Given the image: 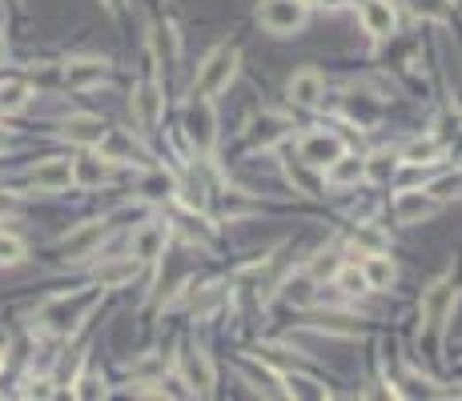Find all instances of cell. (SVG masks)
<instances>
[{"label":"cell","instance_id":"31","mask_svg":"<svg viewBox=\"0 0 462 401\" xmlns=\"http://www.w3.org/2000/svg\"><path fill=\"white\" fill-rule=\"evenodd\" d=\"M25 257V245L17 237H0V265H17Z\"/></svg>","mask_w":462,"mask_h":401},{"label":"cell","instance_id":"23","mask_svg":"<svg viewBox=\"0 0 462 401\" xmlns=\"http://www.w3.org/2000/svg\"><path fill=\"white\" fill-rule=\"evenodd\" d=\"M435 157H438V140H430V137L410 140V145L402 148V161H406V165H430Z\"/></svg>","mask_w":462,"mask_h":401},{"label":"cell","instance_id":"33","mask_svg":"<svg viewBox=\"0 0 462 401\" xmlns=\"http://www.w3.org/2000/svg\"><path fill=\"white\" fill-rule=\"evenodd\" d=\"M454 189H458V177H443L438 185H430V197H435V200H446V197H454Z\"/></svg>","mask_w":462,"mask_h":401},{"label":"cell","instance_id":"39","mask_svg":"<svg viewBox=\"0 0 462 401\" xmlns=\"http://www.w3.org/2000/svg\"><path fill=\"white\" fill-rule=\"evenodd\" d=\"M0 153H4V132H0Z\"/></svg>","mask_w":462,"mask_h":401},{"label":"cell","instance_id":"21","mask_svg":"<svg viewBox=\"0 0 462 401\" xmlns=\"http://www.w3.org/2000/svg\"><path fill=\"white\" fill-rule=\"evenodd\" d=\"M362 165H366V161L346 157V153H342V157H334L330 165H326V181L330 185H354L358 177H362Z\"/></svg>","mask_w":462,"mask_h":401},{"label":"cell","instance_id":"32","mask_svg":"<svg viewBox=\"0 0 462 401\" xmlns=\"http://www.w3.org/2000/svg\"><path fill=\"white\" fill-rule=\"evenodd\" d=\"M354 245H370V249H374V253H382V249H386V237L378 233V229H358Z\"/></svg>","mask_w":462,"mask_h":401},{"label":"cell","instance_id":"30","mask_svg":"<svg viewBox=\"0 0 462 401\" xmlns=\"http://www.w3.org/2000/svg\"><path fill=\"white\" fill-rule=\"evenodd\" d=\"M338 257H334V253H318L314 257V261H310V277H314V281H326V277H334V273H338Z\"/></svg>","mask_w":462,"mask_h":401},{"label":"cell","instance_id":"9","mask_svg":"<svg viewBox=\"0 0 462 401\" xmlns=\"http://www.w3.org/2000/svg\"><path fill=\"white\" fill-rule=\"evenodd\" d=\"M28 181L36 185V189H44V193H61V189H69L73 185V161H61V157H53V161H41V165L28 173Z\"/></svg>","mask_w":462,"mask_h":401},{"label":"cell","instance_id":"28","mask_svg":"<svg viewBox=\"0 0 462 401\" xmlns=\"http://www.w3.org/2000/svg\"><path fill=\"white\" fill-rule=\"evenodd\" d=\"M221 301V285H205L201 293H193V314H213V306Z\"/></svg>","mask_w":462,"mask_h":401},{"label":"cell","instance_id":"7","mask_svg":"<svg viewBox=\"0 0 462 401\" xmlns=\"http://www.w3.org/2000/svg\"><path fill=\"white\" fill-rule=\"evenodd\" d=\"M342 153H346V145L334 132H310V137H302V165L310 169H326Z\"/></svg>","mask_w":462,"mask_h":401},{"label":"cell","instance_id":"16","mask_svg":"<svg viewBox=\"0 0 462 401\" xmlns=\"http://www.w3.org/2000/svg\"><path fill=\"white\" fill-rule=\"evenodd\" d=\"M101 237H105V225H101V221H89V225L73 229V233L65 237L61 249H65L69 257H89L96 245H101Z\"/></svg>","mask_w":462,"mask_h":401},{"label":"cell","instance_id":"2","mask_svg":"<svg viewBox=\"0 0 462 401\" xmlns=\"http://www.w3.org/2000/svg\"><path fill=\"white\" fill-rule=\"evenodd\" d=\"M237 49H213L210 61L201 64L197 80H193V96H218L221 88H229V80L237 77Z\"/></svg>","mask_w":462,"mask_h":401},{"label":"cell","instance_id":"20","mask_svg":"<svg viewBox=\"0 0 462 401\" xmlns=\"http://www.w3.org/2000/svg\"><path fill=\"white\" fill-rule=\"evenodd\" d=\"M362 273H366L370 289H390L394 285V265H390V257H382V253H370L366 261H362Z\"/></svg>","mask_w":462,"mask_h":401},{"label":"cell","instance_id":"18","mask_svg":"<svg viewBox=\"0 0 462 401\" xmlns=\"http://www.w3.org/2000/svg\"><path fill=\"white\" fill-rule=\"evenodd\" d=\"M185 377H189L193 393H210L213 390V361L205 353H185Z\"/></svg>","mask_w":462,"mask_h":401},{"label":"cell","instance_id":"19","mask_svg":"<svg viewBox=\"0 0 462 401\" xmlns=\"http://www.w3.org/2000/svg\"><path fill=\"white\" fill-rule=\"evenodd\" d=\"M105 177H109V157H93V153H89V157L73 161V181L77 185H89V189H93V185H101Z\"/></svg>","mask_w":462,"mask_h":401},{"label":"cell","instance_id":"27","mask_svg":"<svg viewBox=\"0 0 462 401\" xmlns=\"http://www.w3.org/2000/svg\"><path fill=\"white\" fill-rule=\"evenodd\" d=\"M334 277H338V285L346 289V293H366V273L362 269H354V265H338V273H334Z\"/></svg>","mask_w":462,"mask_h":401},{"label":"cell","instance_id":"6","mask_svg":"<svg viewBox=\"0 0 462 401\" xmlns=\"http://www.w3.org/2000/svg\"><path fill=\"white\" fill-rule=\"evenodd\" d=\"M435 213H438V200L422 189H406L394 197V217H398V225H419V221L435 217Z\"/></svg>","mask_w":462,"mask_h":401},{"label":"cell","instance_id":"5","mask_svg":"<svg viewBox=\"0 0 462 401\" xmlns=\"http://www.w3.org/2000/svg\"><path fill=\"white\" fill-rule=\"evenodd\" d=\"M213 105H210V96H197L189 109H185V137L193 140V148L197 153H210L213 148Z\"/></svg>","mask_w":462,"mask_h":401},{"label":"cell","instance_id":"8","mask_svg":"<svg viewBox=\"0 0 462 401\" xmlns=\"http://www.w3.org/2000/svg\"><path fill=\"white\" fill-rule=\"evenodd\" d=\"M105 77H109V61H101V57H73L65 64V85L69 88H93Z\"/></svg>","mask_w":462,"mask_h":401},{"label":"cell","instance_id":"34","mask_svg":"<svg viewBox=\"0 0 462 401\" xmlns=\"http://www.w3.org/2000/svg\"><path fill=\"white\" fill-rule=\"evenodd\" d=\"M133 374H137V377H158L161 374V361L158 358H145L137 369H133Z\"/></svg>","mask_w":462,"mask_h":401},{"label":"cell","instance_id":"24","mask_svg":"<svg viewBox=\"0 0 462 401\" xmlns=\"http://www.w3.org/2000/svg\"><path fill=\"white\" fill-rule=\"evenodd\" d=\"M28 101V85L25 80H9V85H0V113H20Z\"/></svg>","mask_w":462,"mask_h":401},{"label":"cell","instance_id":"26","mask_svg":"<svg viewBox=\"0 0 462 401\" xmlns=\"http://www.w3.org/2000/svg\"><path fill=\"white\" fill-rule=\"evenodd\" d=\"M258 358H262L266 366H273V369H294L297 366V358L289 353L286 345H262L258 349Z\"/></svg>","mask_w":462,"mask_h":401},{"label":"cell","instance_id":"37","mask_svg":"<svg viewBox=\"0 0 462 401\" xmlns=\"http://www.w3.org/2000/svg\"><path fill=\"white\" fill-rule=\"evenodd\" d=\"M322 4H330V9H338V4H346V0H322Z\"/></svg>","mask_w":462,"mask_h":401},{"label":"cell","instance_id":"12","mask_svg":"<svg viewBox=\"0 0 462 401\" xmlns=\"http://www.w3.org/2000/svg\"><path fill=\"white\" fill-rule=\"evenodd\" d=\"M133 113H137V125L141 129H158L161 121V88L153 85V80H145V85L133 93Z\"/></svg>","mask_w":462,"mask_h":401},{"label":"cell","instance_id":"14","mask_svg":"<svg viewBox=\"0 0 462 401\" xmlns=\"http://www.w3.org/2000/svg\"><path fill=\"white\" fill-rule=\"evenodd\" d=\"M322 88H326L322 72L302 69L289 77V101H294V105H318V101H322Z\"/></svg>","mask_w":462,"mask_h":401},{"label":"cell","instance_id":"22","mask_svg":"<svg viewBox=\"0 0 462 401\" xmlns=\"http://www.w3.org/2000/svg\"><path fill=\"white\" fill-rule=\"evenodd\" d=\"M406 9L419 20H450L454 4L450 0H406Z\"/></svg>","mask_w":462,"mask_h":401},{"label":"cell","instance_id":"10","mask_svg":"<svg viewBox=\"0 0 462 401\" xmlns=\"http://www.w3.org/2000/svg\"><path fill=\"white\" fill-rule=\"evenodd\" d=\"M65 137H69L73 145L93 148V145H101V140L109 137V129H105V121H101V117L77 113V117H69V121H65Z\"/></svg>","mask_w":462,"mask_h":401},{"label":"cell","instance_id":"38","mask_svg":"<svg viewBox=\"0 0 462 401\" xmlns=\"http://www.w3.org/2000/svg\"><path fill=\"white\" fill-rule=\"evenodd\" d=\"M0 61H4V36H0Z\"/></svg>","mask_w":462,"mask_h":401},{"label":"cell","instance_id":"3","mask_svg":"<svg viewBox=\"0 0 462 401\" xmlns=\"http://www.w3.org/2000/svg\"><path fill=\"white\" fill-rule=\"evenodd\" d=\"M450 314H454V281L443 277V281H435V285L422 293V333L435 337Z\"/></svg>","mask_w":462,"mask_h":401},{"label":"cell","instance_id":"13","mask_svg":"<svg viewBox=\"0 0 462 401\" xmlns=\"http://www.w3.org/2000/svg\"><path fill=\"white\" fill-rule=\"evenodd\" d=\"M362 25H366V33L370 36H390L394 28H398V17H394V4L390 0H366L362 4Z\"/></svg>","mask_w":462,"mask_h":401},{"label":"cell","instance_id":"15","mask_svg":"<svg viewBox=\"0 0 462 401\" xmlns=\"http://www.w3.org/2000/svg\"><path fill=\"white\" fill-rule=\"evenodd\" d=\"M141 261L137 257H113V261H101L96 265V285L101 289H117V285H129L137 277Z\"/></svg>","mask_w":462,"mask_h":401},{"label":"cell","instance_id":"35","mask_svg":"<svg viewBox=\"0 0 462 401\" xmlns=\"http://www.w3.org/2000/svg\"><path fill=\"white\" fill-rule=\"evenodd\" d=\"M28 393H33V397H49V393H53V390H49V382H41V385H36V390H28Z\"/></svg>","mask_w":462,"mask_h":401},{"label":"cell","instance_id":"11","mask_svg":"<svg viewBox=\"0 0 462 401\" xmlns=\"http://www.w3.org/2000/svg\"><path fill=\"white\" fill-rule=\"evenodd\" d=\"M166 241H169V229L158 225V221H149V225H141L133 233V257L137 261H158L166 253Z\"/></svg>","mask_w":462,"mask_h":401},{"label":"cell","instance_id":"29","mask_svg":"<svg viewBox=\"0 0 462 401\" xmlns=\"http://www.w3.org/2000/svg\"><path fill=\"white\" fill-rule=\"evenodd\" d=\"M158 53H161V61H166V64L177 61V36H173V25H161V28H158Z\"/></svg>","mask_w":462,"mask_h":401},{"label":"cell","instance_id":"1","mask_svg":"<svg viewBox=\"0 0 462 401\" xmlns=\"http://www.w3.org/2000/svg\"><path fill=\"white\" fill-rule=\"evenodd\" d=\"M96 301H101V289H85V293H73V297H53L41 309V322L53 333H77L81 322L93 314Z\"/></svg>","mask_w":462,"mask_h":401},{"label":"cell","instance_id":"36","mask_svg":"<svg viewBox=\"0 0 462 401\" xmlns=\"http://www.w3.org/2000/svg\"><path fill=\"white\" fill-rule=\"evenodd\" d=\"M105 9H109V12H121V9H125V0H105Z\"/></svg>","mask_w":462,"mask_h":401},{"label":"cell","instance_id":"17","mask_svg":"<svg viewBox=\"0 0 462 401\" xmlns=\"http://www.w3.org/2000/svg\"><path fill=\"white\" fill-rule=\"evenodd\" d=\"M286 132H289V117H281V113H262L258 121H253L250 140H253L258 148H270V145H278Z\"/></svg>","mask_w":462,"mask_h":401},{"label":"cell","instance_id":"4","mask_svg":"<svg viewBox=\"0 0 462 401\" xmlns=\"http://www.w3.org/2000/svg\"><path fill=\"white\" fill-rule=\"evenodd\" d=\"M258 20H262L270 33L289 36L305 25V0H266L258 9Z\"/></svg>","mask_w":462,"mask_h":401},{"label":"cell","instance_id":"25","mask_svg":"<svg viewBox=\"0 0 462 401\" xmlns=\"http://www.w3.org/2000/svg\"><path fill=\"white\" fill-rule=\"evenodd\" d=\"M394 169H398V157H394V153H374L370 165H362V177H370V181H390Z\"/></svg>","mask_w":462,"mask_h":401}]
</instances>
